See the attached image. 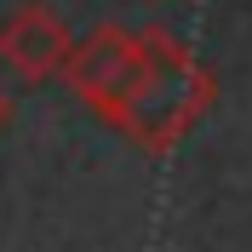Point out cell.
I'll return each instance as SVG.
<instances>
[{
  "label": "cell",
  "instance_id": "6da1fadb",
  "mask_svg": "<svg viewBox=\"0 0 252 252\" xmlns=\"http://www.w3.org/2000/svg\"><path fill=\"white\" fill-rule=\"evenodd\" d=\"M201 103H206V75L178 46L149 40V46H138V75H132V86H126V97H121L115 115H121L143 143L166 149V143L189 126V115L201 109Z\"/></svg>",
  "mask_w": 252,
  "mask_h": 252
},
{
  "label": "cell",
  "instance_id": "7a4b0ae2",
  "mask_svg": "<svg viewBox=\"0 0 252 252\" xmlns=\"http://www.w3.org/2000/svg\"><path fill=\"white\" fill-rule=\"evenodd\" d=\"M132 75H138V46H132L126 34H115V29H103L97 40H86V46L69 58V80L92 97L97 109H109V115L121 109Z\"/></svg>",
  "mask_w": 252,
  "mask_h": 252
},
{
  "label": "cell",
  "instance_id": "3957f363",
  "mask_svg": "<svg viewBox=\"0 0 252 252\" xmlns=\"http://www.w3.org/2000/svg\"><path fill=\"white\" fill-rule=\"evenodd\" d=\"M0 52H6V63L23 69V75H52V69L69 58V40H63V23H58V17H46L40 6H29L23 17L6 23Z\"/></svg>",
  "mask_w": 252,
  "mask_h": 252
}]
</instances>
